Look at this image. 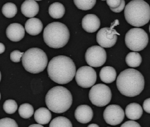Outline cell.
<instances>
[{
  "mask_svg": "<svg viewBox=\"0 0 150 127\" xmlns=\"http://www.w3.org/2000/svg\"><path fill=\"white\" fill-rule=\"evenodd\" d=\"M47 71L51 80L64 85L70 82L76 76V66L70 57L58 55L50 61Z\"/></svg>",
  "mask_w": 150,
  "mask_h": 127,
  "instance_id": "obj_1",
  "label": "cell"
},
{
  "mask_svg": "<svg viewBox=\"0 0 150 127\" xmlns=\"http://www.w3.org/2000/svg\"><path fill=\"white\" fill-rule=\"evenodd\" d=\"M144 84L143 74L134 69H127L122 71L116 81L117 87L120 93L129 97L139 95L144 90Z\"/></svg>",
  "mask_w": 150,
  "mask_h": 127,
  "instance_id": "obj_2",
  "label": "cell"
},
{
  "mask_svg": "<svg viewBox=\"0 0 150 127\" xmlns=\"http://www.w3.org/2000/svg\"><path fill=\"white\" fill-rule=\"evenodd\" d=\"M72 95L64 86H57L46 93L45 102L48 109L55 113H63L69 110L72 104Z\"/></svg>",
  "mask_w": 150,
  "mask_h": 127,
  "instance_id": "obj_3",
  "label": "cell"
},
{
  "mask_svg": "<svg viewBox=\"0 0 150 127\" xmlns=\"http://www.w3.org/2000/svg\"><path fill=\"white\" fill-rule=\"evenodd\" d=\"M126 21L132 26L139 27L150 20V6L143 0H132L125 7Z\"/></svg>",
  "mask_w": 150,
  "mask_h": 127,
  "instance_id": "obj_4",
  "label": "cell"
},
{
  "mask_svg": "<svg viewBox=\"0 0 150 127\" xmlns=\"http://www.w3.org/2000/svg\"><path fill=\"white\" fill-rule=\"evenodd\" d=\"M70 38L69 30L64 24L54 22L47 25L43 31V39L46 44L53 49H60L65 46Z\"/></svg>",
  "mask_w": 150,
  "mask_h": 127,
  "instance_id": "obj_5",
  "label": "cell"
},
{
  "mask_svg": "<svg viewBox=\"0 0 150 127\" xmlns=\"http://www.w3.org/2000/svg\"><path fill=\"white\" fill-rule=\"evenodd\" d=\"M22 62L27 72L38 74L46 69L48 61V57L42 50L38 48H31L23 54Z\"/></svg>",
  "mask_w": 150,
  "mask_h": 127,
  "instance_id": "obj_6",
  "label": "cell"
},
{
  "mask_svg": "<svg viewBox=\"0 0 150 127\" xmlns=\"http://www.w3.org/2000/svg\"><path fill=\"white\" fill-rule=\"evenodd\" d=\"M149 41L148 34L141 28H132L125 34V43L128 49L134 51L143 50Z\"/></svg>",
  "mask_w": 150,
  "mask_h": 127,
  "instance_id": "obj_7",
  "label": "cell"
},
{
  "mask_svg": "<svg viewBox=\"0 0 150 127\" xmlns=\"http://www.w3.org/2000/svg\"><path fill=\"white\" fill-rule=\"evenodd\" d=\"M112 92L109 86L104 84L93 85L89 93L90 101L94 106L104 107L109 104L112 99Z\"/></svg>",
  "mask_w": 150,
  "mask_h": 127,
  "instance_id": "obj_8",
  "label": "cell"
},
{
  "mask_svg": "<svg viewBox=\"0 0 150 127\" xmlns=\"http://www.w3.org/2000/svg\"><path fill=\"white\" fill-rule=\"evenodd\" d=\"M76 81L82 88L93 86L96 81V72L91 66H82L76 71Z\"/></svg>",
  "mask_w": 150,
  "mask_h": 127,
  "instance_id": "obj_9",
  "label": "cell"
},
{
  "mask_svg": "<svg viewBox=\"0 0 150 127\" xmlns=\"http://www.w3.org/2000/svg\"><path fill=\"white\" fill-rule=\"evenodd\" d=\"M85 59L89 66L94 67L102 66L106 61V51L101 46H92L87 50Z\"/></svg>",
  "mask_w": 150,
  "mask_h": 127,
  "instance_id": "obj_10",
  "label": "cell"
},
{
  "mask_svg": "<svg viewBox=\"0 0 150 127\" xmlns=\"http://www.w3.org/2000/svg\"><path fill=\"white\" fill-rule=\"evenodd\" d=\"M118 35H120V34L113 28L103 27L98 32L96 41L102 47L111 48L115 45Z\"/></svg>",
  "mask_w": 150,
  "mask_h": 127,
  "instance_id": "obj_11",
  "label": "cell"
},
{
  "mask_svg": "<svg viewBox=\"0 0 150 127\" xmlns=\"http://www.w3.org/2000/svg\"><path fill=\"white\" fill-rule=\"evenodd\" d=\"M124 111L120 106L112 104L106 107L103 112V118L106 123L110 125H117L123 121Z\"/></svg>",
  "mask_w": 150,
  "mask_h": 127,
  "instance_id": "obj_12",
  "label": "cell"
},
{
  "mask_svg": "<svg viewBox=\"0 0 150 127\" xmlns=\"http://www.w3.org/2000/svg\"><path fill=\"white\" fill-rule=\"evenodd\" d=\"M25 31V28L20 24H11L6 28V36L11 41L18 42L24 37Z\"/></svg>",
  "mask_w": 150,
  "mask_h": 127,
  "instance_id": "obj_13",
  "label": "cell"
},
{
  "mask_svg": "<svg viewBox=\"0 0 150 127\" xmlns=\"http://www.w3.org/2000/svg\"><path fill=\"white\" fill-rule=\"evenodd\" d=\"M82 27L88 33H94L100 28V20L96 15L88 14L82 20Z\"/></svg>",
  "mask_w": 150,
  "mask_h": 127,
  "instance_id": "obj_14",
  "label": "cell"
},
{
  "mask_svg": "<svg viewBox=\"0 0 150 127\" xmlns=\"http://www.w3.org/2000/svg\"><path fill=\"white\" fill-rule=\"evenodd\" d=\"M93 117V109L88 105H81L75 111V118L81 123H88L92 120Z\"/></svg>",
  "mask_w": 150,
  "mask_h": 127,
  "instance_id": "obj_15",
  "label": "cell"
},
{
  "mask_svg": "<svg viewBox=\"0 0 150 127\" xmlns=\"http://www.w3.org/2000/svg\"><path fill=\"white\" fill-rule=\"evenodd\" d=\"M39 7L35 0H25L21 5L22 14L29 18H33L39 13Z\"/></svg>",
  "mask_w": 150,
  "mask_h": 127,
  "instance_id": "obj_16",
  "label": "cell"
},
{
  "mask_svg": "<svg viewBox=\"0 0 150 127\" xmlns=\"http://www.w3.org/2000/svg\"><path fill=\"white\" fill-rule=\"evenodd\" d=\"M43 28L42 22L37 18H30L25 24V29L27 33L32 36H36L41 33Z\"/></svg>",
  "mask_w": 150,
  "mask_h": 127,
  "instance_id": "obj_17",
  "label": "cell"
},
{
  "mask_svg": "<svg viewBox=\"0 0 150 127\" xmlns=\"http://www.w3.org/2000/svg\"><path fill=\"white\" fill-rule=\"evenodd\" d=\"M125 112L127 118L131 120H137L142 116L143 110L137 103H131L126 107Z\"/></svg>",
  "mask_w": 150,
  "mask_h": 127,
  "instance_id": "obj_18",
  "label": "cell"
},
{
  "mask_svg": "<svg viewBox=\"0 0 150 127\" xmlns=\"http://www.w3.org/2000/svg\"><path fill=\"white\" fill-rule=\"evenodd\" d=\"M51 119V113L49 109L46 108H39L34 113V120L38 123L41 125H46Z\"/></svg>",
  "mask_w": 150,
  "mask_h": 127,
  "instance_id": "obj_19",
  "label": "cell"
},
{
  "mask_svg": "<svg viewBox=\"0 0 150 127\" xmlns=\"http://www.w3.org/2000/svg\"><path fill=\"white\" fill-rule=\"evenodd\" d=\"M101 80L105 83H112L116 79L117 72L111 66H105L101 69L100 73Z\"/></svg>",
  "mask_w": 150,
  "mask_h": 127,
  "instance_id": "obj_20",
  "label": "cell"
},
{
  "mask_svg": "<svg viewBox=\"0 0 150 127\" xmlns=\"http://www.w3.org/2000/svg\"><path fill=\"white\" fill-rule=\"evenodd\" d=\"M49 14L53 19H61L65 13L64 6L59 2H55L50 6Z\"/></svg>",
  "mask_w": 150,
  "mask_h": 127,
  "instance_id": "obj_21",
  "label": "cell"
},
{
  "mask_svg": "<svg viewBox=\"0 0 150 127\" xmlns=\"http://www.w3.org/2000/svg\"><path fill=\"white\" fill-rule=\"evenodd\" d=\"M125 62L129 67H139L142 62V57L137 51H132L129 53L126 56Z\"/></svg>",
  "mask_w": 150,
  "mask_h": 127,
  "instance_id": "obj_22",
  "label": "cell"
},
{
  "mask_svg": "<svg viewBox=\"0 0 150 127\" xmlns=\"http://www.w3.org/2000/svg\"><path fill=\"white\" fill-rule=\"evenodd\" d=\"M1 11L6 18H13L17 14V7L13 3H6L3 6Z\"/></svg>",
  "mask_w": 150,
  "mask_h": 127,
  "instance_id": "obj_23",
  "label": "cell"
},
{
  "mask_svg": "<svg viewBox=\"0 0 150 127\" xmlns=\"http://www.w3.org/2000/svg\"><path fill=\"white\" fill-rule=\"evenodd\" d=\"M34 113L33 106L29 104H27V103L21 105L18 108L19 115L22 118L29 119L32 117Z\"/></svg>",
  "mask_w": 150,
  "mask_h": 127,
  "instance_id": "obj_24",
  "label": "cell"
},
{
  "mask_svg": "<svg viewBox=\"0 0 150 127\" xmlns=\"http://www.w3.org/2000/svg\"><path fill=\"white\" fill-rule=\"evenodd\" d=\"M75 5L81 10H89L95 5L96 0H74Z\"/></svg>",
  "mask_w": 150,
  "mask_h": 127,
  "instance_id": "obj_25",
  "label": "cell"
},
{
  "mask_svg": "<svg viewBox=\"0 0 150 127\" xmlns=\"http://www.w3.org/2000/svg\"><path fill=\"white\" fill-rule=\"evenodd\" d=\"M64 126V127H72L71 121L64 116H58L54 118L50 124V127Z\"/></svg>",
  "mask_w": 150,
  "mask_h": 127,
  "instance_id": "obj_26",
  "label": "cell"
},
{
  "mask_svg": "<svg viewBox=\"0 0 150 127\" xmlns=\"http://www.w3.org/2000/svg\"><path fill=\"white\" fill-rule=\"evenodd\" d=\"M18 109L17 103L14 100H9L6 101L3 104V109L5 111V113L9 114H13L16 112Z\"/></svg>",
  "mask_w": 150,
  "mask_h": 127,
  "instance_id": "obj_27",
  "label": "cell"
},
{
  "mask_svg": "<svg viewBox=\"0 0 150 127\" xmlns=\"http://www.w3.org/2000/svg\"><path fill=\"white\" fill-rule=\"evenodd\" d=\"M1 127H18V124L14 120L9 118L1 119L0 120Z\"/></svg>",
  "mask_w": 150,
  "mask_h": 127,
  "instance_id": "obj_28",
  "label": "cell"
},
{
  "mask_svg": "<svg viewBox=\"0 0 150 127\" xmlns=\"http://www.w3.org/2000/svg\"><path fill=\"white\" fill-rule=\"evenodd\" d=\"M24 53L19 50H14L10 54V59L13 62H19Z\"/></svg>",
  "mask_w": 150,
  "mask_h": 127,
  "instance_id": "obj_29",
  "label": "cell"
},
{
  "mask_svg": "<svg viewBox=\"0 0 150 127\" xmlns=\"http://www.w3.org/2000/svg\"><path fill=\"white\" fill-rule=\"evenodd\" d=\"M122 0H106L107 5L110 9H116L121 4Z\"/></svg>",
  "mask_w": 150,
  "mask_h": 127,
  "instance_id": "obj_30",
  "label": "cell"
},
{
  "mask_svg": "<svg viewBox=\"0 0 150 127\" xmlns=\"http://www.w3.org/2000/svg\"><path fill=\"white\" fill-rule=\"evenodd\" d=\"M124 126H132V127H141V125L137 122L134 121V120L127 121L121 125V127Z\"/></svg>",
  "mask_w": 150,
  "mask_h": 127,
  "instance_id": "obj_31",
  "label": "cell"
},
{
  "mask_svg": "<svg viewBox=\"0 0 150 127\" xmlns=\"http://www.w3.org/2000/svg\"><path fill=\"white\" fill-rule=\"evenodd\" d=\"M125 7V2L124 0H122L121 4L119 6L116 8V9H110V10L115 13H120L122 11L124 10Z\"/></svg>",
  "mask_w": 150,
  "mask_h": 127,
  "instance_id": "obj_32",
  "label": "cell"
},
{
  "mask_svg": "<svg viewBox=\"0 0 150 127\" xmlns=\"http://www.w3.org/2000/svg\"><path fill=\"white\" fill-rule=\"evenodd\" d=\"M143 107L145 112L150 114V98L146 99L144 101Z\"/></svg>",
  "mask_w": 150,
  "mask_h": 127,
  "instance_id": "obj_33",
  "label": "cell"
},
{
  "mask_svg": "<svg viewBox=\"0 0 150 127\" xmlns=\"http://www.w3.org/2000/svg\"><path fill=\"white\" fill-rule=\"evenodd\" d=\"M0 48H1V50H0V54H3L5 50V46L2 43H0Z\"/></svg>",
  "mask_w": 150,
  "mask_h": 127,
  "instance_id": "obj_34",
  "label": "cell"
},
{
  "mask_svg": "<svg viewBox=\"0 0 150 127\" xmlns=\"http://www.w3.org/2000/svg\"><path fill=\"white\" fill-rule=\"evenodd\" d=\"M118 20H115V22H113L112 24V26H111V27H112V28H113L115 26H117V25H118Z\"/></svg>",
  "mask_w": 150,
  "mask_h": 127,
  "instance_id": "obj_35",
  "label": "cell"
},
{
  "mask_svg": "<svg viewBox=\"0 0 150 127\" xmlns=\"http://www.w3.org/2000/svg\"><path fill=\"white\" fill-rule=\"evenodd\" d=\"M30 127H32V126H38V127H42L43 125H41L39 123H38V124H33V125H31L29 126Z\"/></svg>",
  "mask_w": 150,
  "mask_h": 127,
  "instance_id": "obj_36",
  "label": "cell"
},
{
  "mask_svg": "<svg viewBox=\"0 0 150 127\" xmlns=\"http://www.w3.org/2000/svg\"><path fill=\"white\" fill-rule=\"evenodd\" d=\"M91 126H96V127H99V125H98L96 124H91L88 126V127H91Z\"/></svg>",
  "mask_w": 150,
  "mask_h": 127,
  "instance_id": "obj_37",
  "label": "cell"
},
{
  "mask_svg": "<svg viewBox=\"0 0 150 127\" xmlns=\"http://www.w3.org/2000/svg\"><path fill=\"white\" fill-rule=\"evenodd\" d=\"M149 33H150V25H149Z\"/></svg>",
  "mask_w": 150,
  "mask_h": 127,
  "instance_id": "obj_38",
  "label": "cell"
},
{
  "mask_svg": "<svg viewBox=\"0 0 150 127\" xmlns=\"http://www.w3.org/2000/svg\"><path fill=\"white\" fill-rule=\"evenodd\" d=\"M35 1H42V0H35Z\"/></svg>",
  "mask_w": 150,
  "mask_h": 127,
  "instance_id": "obj_39",
  "label": "cell"
},
{
  "mask_svg": "<svg viewBox=\"0 0 150 127\" xmlns=\"http://www.w3.org/2000/svg\"><path fill=\"white\" fill-rule=\"evenodd\" d=\"M101 1H105V0H101Z\"/></svg>",
  "mask_w": 150,
  "mask_h": 127,
  "instance_id": "obj_40",
  "label": "cell"
}]
</instances>
